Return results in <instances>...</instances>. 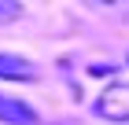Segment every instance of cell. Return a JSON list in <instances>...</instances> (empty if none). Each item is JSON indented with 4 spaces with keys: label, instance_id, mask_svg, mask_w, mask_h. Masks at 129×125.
<instances>
[{
    "label": "cell",
    "instance_id": "7a4b0ae2",
    "mask_svg": "<svg viewBox=\"0 0 129 125\" xmlns=\"http://www.w3.org/2000/svg\"><path fill=\"white\" fill-rule=\"evenodd\" d=\"M0 77L4 81H37V66L22 55H11V52H0Z\"/></svg>",
    "mask_w": 129,
    "mask_h": 125
},
{
    "label": "cell",
    "instance_id": "6da1fadb",
    "mask_svg": "<svg viewBox=\"0 0 129 125\" xmlns=\"http://www.w3.org/2000/svg\"><path fill=\"white\" fill-rule=\"evenodd\" d=\"M96 114L103 121L129 125V81H114L96 96Z\"/></svg>",
    "mask_w": 129,
    "mask_h": 125
},
{
    "label": "cell",
    "instance_id": "3957f363",
    "mask_svg": "<svg viewBox=\"0 0 129 125\" xmlns=\"http://www.w3.org/2000/svg\"><path fill=\"white\" fill-rule=\"evenodd\" d=\"M0 121H8V125H37V114H33V107H26L22 99L0 96Z\"/></svg>",
    "mask_w": 129,
    "mask_h": 125
},
{
    "label": "cell",
    "instance_id": "277c9868",
    "mask_svg": "<svg viewBox=\"0 0 129 125\" xmlns=\"http://www.w3.org/2000/svg\"><path fill=\"white\" fill-rule=\"evenodd\" d=\"M22 19V0H0V22Z\"/></svg>",
    "mask_w": 129,
    "mask_h": 125
},
{
    "label": "cell",
    "instance_id": "5b68a950",
    "mask_svg": "<svg viewBox=\"0 0 129 125\" xmlns=\"http://www.w3.org/2000/svg\"><path fill=\"white\" fill-rule=\"evenodd\" d=\"M81 4H89V8H96V11H107V8H118L122 0H81Z\"/></svg>",
    "mask_w": 129,
    "mask_h": 125
}]
</instances>
